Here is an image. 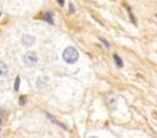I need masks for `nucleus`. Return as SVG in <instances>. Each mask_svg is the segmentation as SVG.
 <instances>
[{"mask_svg": "<svg viewBox=\"0 0 157 138\" xmlns=\"http://www.w3.org/2000/svg\"><path fill=\"white\" fill-rule=\"evenodd\" d=\"M23 63L27 67H33L37 63H38V56L34 51H28L25 56H23Z\"/></svg>", "mask_w": 157, "mask_h": 138, "instance_id": "obj_2", "label": "nucleus"}, {"mask_svg": "<svg viewBox=\"0 0 157 138\" xmlns=\"http://www.w3.org/2000/svg\"><path fill=\"white\" fill-rule=\"evenodd\" d=\"M99 40H100L101 43H104L106 48H111V45H110V43H109V42H107L106 39H104V38H99Z\"/></svg>", "mask_w": 157, "mask_h": 138, "instance_id": "obj_8", "label": "nucleus"}, {"mask_svg": "<svg viewBox=\"0 0 157 138\" xmlns=\"http://www.w3.org/2000/svg\"><path fill=\"white\" fill-rule=\"evenodd\" d=\"M7 73V66L5 65L4 61H0V77L1 76H5Z\"/></svg>", "mask_w": 157, "mask_h": 138, "instance_id": "obj_4", "label": "nucleus"}, {"mask_svg": "<svg viewBox=\"0 0 157 138\" xmlns=\"http://www.w3.org/2000/svg\"><path fill=\"white\" fill-rule=\"evenodd\" d=\"M0 16H1V12H0Z\"/></svg>", "mask_w": 157, "mask_h": 138, "instance_id": "obj_13", "label": "nucleus"}, {"mask_svg": "<svg viewBox=\"0 0 157 138\" xmlns=\"http://www.w3.org/2000/svg\"><path fill=\"white\" fill-rule=\"evenodd\" d=\"M2 124V112L0 111V125Z\"/></svg>", "mask_w": 157, "mask_h": 138, "instance_id": "obj_12", "label": "nucleus"}, {"mask_svg": "<svg viewBox=\"0 0 157 138\" xmlns=\"http://www.w3.org/2000/svg\"><path fill=\"white\" fill-rule=\"evenodd\" d=\"M22 43L26 45V47H29V45H32L33 43H34V37H32V35H23V38H22Z\"/></svg>", "mask_w": 157, "mask_h": 138, "instance_id": "obj_3", "label": "nucleus"}, {"mask_svg": "<svg viewBox=\"0 0 157 138\" xmlns=\"http://www.w3.org/2000/svg\"><path fill=\"white\" fill-rule=\"evenodd\" d=\"M25 103H26V97H25V95L20 97V104H21V105H25Z\"/></svg>", "mask_w": 157, "mask_h": 138, "instance_id": "obj_9", "label": "nucleus"}, {"mask_svg": "<svg viewBox=\"0 0 157 138\" xmlns=\"http://www.w3.org/2000/svg\"><path fill=\"white\" fill-rule=\"evenodd\" d=\"M113 59H115V64L117 65V67L122 69V67H123V61H122V59L118 56L117 54H115V55H113Z\"/></svg>", "mask_w": 157, "mask_h": 138, "instance_id": "obj_6", "label": "nucleus"}, {"mask_svg": "<svg viewBox=\"0 0 157 138\" xmlns=\"http://www.w3.org/2000/svg\"><path fill=\"white\" fill-rule=\"evenodd\" d=\"M70 11H71V12H75V6H73L72 4H70Z\"/></svg>", "mask_w": 157, "mask_h": 138, "instance_id": "obj_10", "label": "nucleus"}, {"mask_svg": "<svg viewBox=\"0 0 157 138\" xmlns=\"http://www.w3.org/2000/svg\"><path fill=\"white\" fill-rule=\"evenodd\" d=\"M62 58L67 64H75V63L78 61L79 54L73 47H68V48L65 49V51L62 54Z\"/></svg>", "mask_w": 157, "mask_h": 138, "instance_id": "obj_1", "label": "nucleus"}, {"mask_svg": "<svg viewBox=\"0 0 157 138\" xmlns=\"http://www.w3.org/2000/svg\"><path fill=\"white\" fill-rule=\"evenodd\" d=\"M43 18L46 21V22H50V23H54V17H52V14L51 12H45Z\"/></svg>", "mask_w": 157, "mask_h": 138, "instance_id": "obj_5", "label": "nucleus"}, {"mask_svg": "<svg viewBox=\"0 0 157 138\" xmlns=\"http://www.w3.org/2000/svg\"><path fill=\"white\" fill-rule=\"evenodd\" d=\"M20 83H21L20 77H16V81H15V91H18V88H20Z\"/></svg>", "mask_w": 157, "mask_h": 138, "instance_id": "obj_7", "label": "nucleus"}, {"mask_svg": "<svg viewBox=\"0 0 157 138\" xmlns=\"http://www.w3.org/2000/svg\"><path fill=\"white\" fill-rule=\"evenodd\" d=\"M57 2H59L61 6H63V4H65V1H63V0H57Z\"/></svg>", "mask_w": 157, "mask_h": 138, "instance_id": "obj_11", "label": "nucleus"}]
</instances>
